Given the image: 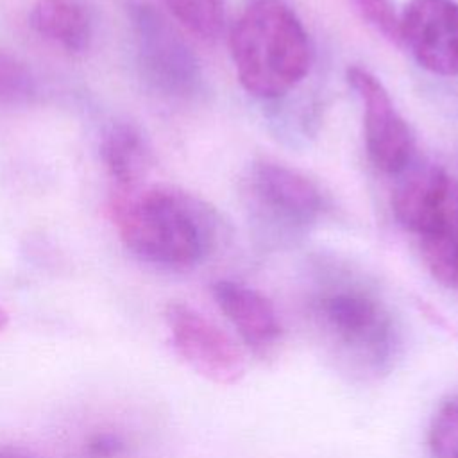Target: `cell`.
<instances>
[{
	"instance_id": "8",
	"label": "cell",
	"mask_w": 458,
	"mask_h": 458,
	"mask_svg": "<svg viewBox=\"0 0 458 458\" xmlns=\"http://www.w3.org/2000/svg\"><path fill=\"white\" fill-rule=\"evenodd\" d=\"M399 45L424 70L458 75V4L454 0H410L399 16Z\"/></svg>"
},
{
	"instance_id": "11",
	"label": "cell",
	"mask_w": 458,
	"mask_h": 458,
	"mask_svg": "<svg viewBox=\"0 0 458 458\" xmlns=\"http://www.w3.org/2000/svg\"><path fill=\"white\" fill-rule=\"evenodd\" d=\"M100 157L122 190L138 188L150 166V152L145 136L131 122H113L104 131Z\"/></svg>"
},
{
	"instance_id": "5",
	"label": "cell",
	"mask_w": 458,
	"mask_h": 458,
	"mask_svg": "<svg viewBox=\"0 0 458 458\" xmlns=\"http://www.w3.org/2000/svg\"><path fill=\"white\" fill-rule=\"evenodd\" d=\"M165 320L174 351L193 372L216 385H234L243 377L242 349L213 320L184 302H170Z\"/></svg>"
},
{
	"instance_id": "2",
	"label": "cell",
	"mask_w": 458,
	"mask_h": 458,
	"mask_svg": "<svg viewBox=\"0 0 458 458\" xmlns=\"http://www.w3.org/2000/svg\"><path fill=\"white\" fill-rule=\"evenodd\" d=\"M229 50L243 89L263 100L286 95L311 64L308 34L283 0H252L231 29Z\"/></svg>"
},
{
	"instance_id": "17",
	"label": "cell",
	"mask_w": 458,
	"mask_h": 458,
	"mask_svg": "<svg viewBox=\"0 0 458 458\" xmlns=\"http://www.w3.org/2000/svg\"><path fill=\"white\" fill-rule=\"evenodd\" d=\"M32 91L29 72L0 50V100H16Z\"/></svg>"
},
{
	"instance_id": "7",
	"label": "cell",
	"mask_w": 458,
	"mask_h": 458,
	"mask_svg": "<svg viewBox=\"0 0 458 458\" xmlns=\"http://www.w3.org/2000/svg\"><path fill=\"white\" fill-rule=\"evenodd\" d=\"M392 209L419 238L458 229V179L437 165L417 166L397 182Z\"/></svg>"
},
{
	"instance_id": "1",
	"label": "cell",
	"mask_w": 458,
	"mask_h": 458,
	"mask_svg": "<svg viewBox=\"0 0 458 458\" xmlns=\"http://www.w3.org/2000/svg\"><path fill=\"white\" fill-rule=\"evenodd\" d=\"M113 220L123 245L140 259L165 268H190L209 252L216 213L199 197L174 188L122 190Z\"/></svg>"
},
{
	"instance_id": "4",
	"label": "cell",
	"mask_w": 458,
	"mask_h": 458,
	"mask_svg": "<svg viewBox=\"0 0 458 458\" xmlns=\"http://www.w3.org/2000/svg\"><path fill=\"white\" fill-rule=\"evenodd\" d=\"M125 14L134 36L143 81L166 97H191L202 81L200 63L174 25L145 0H127Z\"/></svg>"
},
{
	"instance_id": "9",
	"label": "cell",
	"mask_w": 458,
	"mask_h": 458,
	"mask_svg": "<svg viewBox=\"0 0 458 458\" xmlns=\"http://www.w3.org/2000/svg\"><path fill=\"white\" fill-rule=\"evenodd\" d=\"M252 200L274 222L302 227L317 220L322 195L317 184L295 168L274 161H259L250 168Z\"/></svg>"
},
{
	"instance_id": "10",
	"label": "cell",
	"mask_w": 458,
	"mask_h": 458,
	"mask_svg": "<svg viewBox=\"0 0 458 458\" xmlns=\"http://www.w3.org/2000/svg\"><path fill=\"white\" fill-rule=\"evenodd\" d=\"M211 293L242 344L254 356L265 360L279 351L283 344V326L267 295L247 284L227 279L213 283Z\"/></svg>"
},
{
	"instance_id": "18",
	"label": "cell",
	"mask_w": 458,
	"mask_h": 458,
	"mask_svg": "<svg viewBox=\"0 0 458 458\" xmlns=\"http://www.w3.org/2000/svg\"><path fill=\"white\" fill-rule=\"evenodd\" d=\"M122 440H118L113 435H97L91 442H89V453L95 456H109V454H116L122 449Z\"/></svg>"
},
{
	"instance_id": "13",
	"label": "cell",
	"mask_w": 458,
	"mask_h": 458,
	"mask_svg": "<svg viewBox=\"0 0 458 458\" xmlns=\"http://www.w3.org/2000/svg\"><path fill=\"white\" fill-rule=\"evenodd\" d=\"M172 16L191 34L215 41L225 25L224 0H163Z\"/></svg>"
},
{
	"instance_id": "12",
	"label": "cell",
	"mask_w": 458,
	"mask_h": 458,
	"mask_svg": "<svg viewBox=\"0 0 458 458\" xmlns=\"http://www.w3.org/2000/svg\"><path fill=\"white\" fill-rule=\"evenodd\" d=\"M29 23L41 38L68 52H82L91 41V20L77 0H38Z\"/></svg>"
},
{
	"instance_id": "20",
	"label": "cell",
	"mask_w": 458,
	"mask_h": 458,
	"mask_svg": "<svg viewBox=\"0 0 458 458\" xmlns=\"http://www.w3.org/2000/svg\"><path fill=\"white\" fill-rule=\"evenodd\" d=\"M7 322H9V315L4 308H0V329H4L7 326Z\"/></svg>"
},
{
	"instance_id": "15",
	"label": "cell",
	"mask_w": 458,
	"mask_h": 458,
	"mask_svg": "<svg viewBox=\"0 0 458 458\" xmlns=\"http://www.w3.org/2000/svg\"><path fill=\"white\" fill-rule=\"evenodd\" d=\"M428 447L433 458H458V399L444 401L431 417Z\"/></svg>"
},
{
	"instance_id": "16",
	"label": "cell",
	"mask_w": 458,
	"mask_h": 458,
	"mask_svg": "<svg viewBox=\"0 0 458 458\" xmlns=\"http://www.w3.org/2000/svg\"><path fill=\"white\" fill-rule=\"evenodd\" d=\"M361 18L381 32L388 41L399 45V16L392 0H351Z\"/></svg>"
},
{
	"instance_id": "19",
	"label": "cell",
	"mask_w": 458,
	"mask_h": 458,
	"mask_svg": "<svg viewBox=\"0 0 458 458\" xmlns=\"http://www.w3.org/2000/svg\"><path fill=\"white\" fill-rule=\"evenodd\" d=\"M0 458H38V456L27 453V451H21V449L0 447Z\"/></svg>"
},
{
	"instance_id": "3",
	"label": "cell",
	"mask_w": 458,
	"mask_h": 458,
	"mask_svg": "<svg viewBox=\"0 0 458 458\" xmlns=\"http://www.w3.org/2000/svg\"><path fill=\"white\" fill-rule=\"evenodd\" d=\"M315 327L326 349L351 372L379 376L397 354V329L386 306L367 290L340 286L313 304Z\"/></svg>"
},
{
	"instance_id": "14",
	"label": "cell",
	"mask_w": 458,
	"mask_h": 458,
	"mask_svg": "<svg viewBox=\"0 0 458 458\" xmlns=\"http://www.w3.org/2000/svg\"><path fill=\"white\" fill-rule=\"evenodd\" d=\"M429 274L444 286L458 290V229L419 238Z\"/></svg>"
},
{
	"instance_id": "6",
	"label": "cell",
	"mask_w": 458,
	"mask_h": 458,
	"mask_svg": "<svg viewBox=\"0 0 458 458\" xmlns=\"http://www.w3.org/2000/svg\"><path fill=\"white\" fill-rule=\"evenodd\" d=\"M347 81L363 107V134L370 161L385 174L404 172L411 161L413 136L390 93L361 66H349Z\"/></svg>"
}]
</instances>
